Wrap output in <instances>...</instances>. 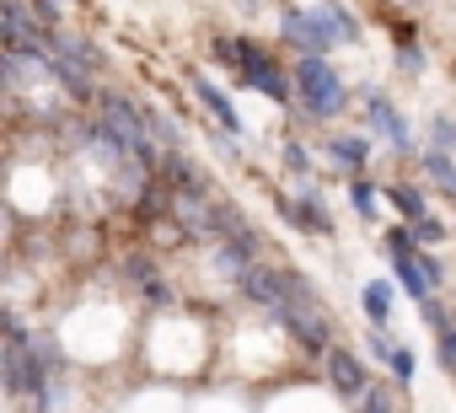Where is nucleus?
<instances>
[{"label":"nucleus","mask_w":456,"mask_h":413,"mask_svg":"<svg viewBox=\"0 0 456 413\" xmlns=\"http://www.w3.org/2000/svg\"><path fill=\"white\" fill-rule=\"evenodd\" d=\"M285 44L296 49V60H322L338 44H360V22L338 0H322L312 12H285Z\"/></svg>","instance_id":"1"},{"label":"nucleus","mask_w":456,"mask_h":413,"mask_svg":"<svg viewBox=\"0 0 456 413\" xmlns=\"http://www.w3.org/2000/svg\"><path fill=\"white\" fill-rule=\"evenodd\" d=\"M328 381H333L344 397H365V392H370V376H365L360 354H354V349H344V344H333V349H328Z\"/></svg>","instance_id":"7"},{"label":"nucleus","mask_w":456,"mask_h":413,"mask_svg":"<svg viewBox=\"0 0 456 413\" xmlns=\"http://www.w3.org/2000/svg\"><path fill=\"white\" fill-rule=\"evenodd\" d=\"M280 322L301 338L306 354H322V360H328V349H333V322H328L322 301H290V306L280 312Z\"/></svg>","instance_id":"5"},{"label":"nucleus","mask_w":456,"mask_h":413,"mask_svg":"<svg viewBox=\"0 0 456 413\" xmlns=\"http://www.w3.org/2000/svg\"><path fill=\"white\" fill-rule=\"evenodd\" d=\"M242 81H248L253 92H264L269 102H280V108H290V102H296V92H290V86H296V76H285V70H280L258 44H242Z\"/></svg>","instance_id":"4"},{"label":"nucleus","mask_w":456,"mask_h":413,"mask_svg":"<svg viewBox=\"0 0 456 413\" xmlns=\"http://www.w3.org/2000/svg\"><path fill=\"white\" fill-rule=\"evenodd\" d=\"M365 102H370V129H376L381 140H392V150H408V124H403V113H397L381 92H370Z\"/></svg>","instance_id":"10"},{"label":"nucleus","mask_w":456,"mask_h":413,"mask_svg":"<svg viewBox=\"0 0 456 413\" xmlns=\"http://www.w3.org/2000/svg\"><path fill=\"white\" fill-rule=\"evenodd\" d=\"M296 86H301V108L312 113V118H338L344 113V102H349V92H344V81H338V70L328 65V60H296Z\"/></svg>","instance_id":"2"},{"label":"nucleus","mask_w":456,"mask_h":413,"mask_svg":"<svg viewBox=\"0 0 456 413\" xmlns=\"http://www.w3.org/2000/svg\"><path fill=\"white\" fill-rule=\"evenodd\" d=\"M354 413H397V397L387 392V386H370L365 397H360V408Z\"/></svg>","instance_id":"21"},{"label":"nucleus","mask_w":456,"mask_h":413,"mask_svg":"<svg viewBox=\"0 0 456 413\" xmlns=\"http://www.w3.org/2000/svg\"><path fill=\"white\" fill-rule=\"evenodd\" d=\"M413 263L424 269V279H429V285H440V279H445V269H440V258H429V253H413Z\"/></svg>","instance_id":"29"},{"label":"nucleus","mask_w":456,"mask_h":413,"mask_svg":"<svg viewBox=\"0 0 456 413\" xmlns=\"http://www.w3.org/2000/svg\"><path fill=\"white\" fill-rule=\"evenodd\" d=\"M419 317H424V322H429V328H435V333H451V322H445V306H440V301H435V296H429V301H424V306H419Z\"/></svg>","instance_id":"24"},{"label":"nucleus","mask_w":456,"mask_h":413,"mask_svg":"<svg viewBox=\"0 0 456 413\" xmlns=\"http://www.w3.org/2000/svg\"><path fill=\"white\" fill-rule=\"evenodd\" d=\"M424 172H429L435 188H445V193L456 198V161H451L445 150H429V156H424Z\"/></svg>","instance_id":"17"},{"label":"nucleus","mask_w":456,"mask_h":413,"mask_svg":"<svg viewBox=\"0 0 456 413\" xmlns=\"http://www.w3.org/2000/svg\"><path fill=\"white\" fill-rule=\"evenodd\" d=\"M151 134H156V140H167V150H183V124H177V118L151 113Z\"/></svg>","instance_id":"19"},{"label":"nucleus","mask_w":456,"mask_h":413,"mask_svg":"<svg viewBox=\"0 0 456 413\" xmlns=\"http://www.w3.org/2000/svg\"><path fill=\"white\" fill-rule=\"evenodd\" d=\"M408 231H413L419 242H440V237H445V226H440V221H419V226H408Z\"/></svg>","instance_id":"30"},{"label":"nucleus","mask_w":456,"mask_h":413,"mask_svg":"<svg viewBox=\"0 0 456 413\" xmlns=\"http://www.w3.org/2000/svg\"><path fill=\"white\" fill-rule=\"evenodd\" d=\"M33 17H38L44 33H54V22H60V0H33Z\"/></svg>","instance_id":"25"},{"label":"nucleus","mask_w":456,"mask_h":413,"mask_svg":"<svg viewBox=\"0 0 456 413\" xmlns=\"http://www.w3.org/2000/svg\"><path fill=\"white\" fill-rule=\"evenodd\" d=\"M209 54H215L225 70H242V38H215V44H209Z\"/></svg>","instance_id":"20"},{"label":"nucleus","mask_w":456,"mask_h":413,"mask_svg":"<svg viewBox=\"0 0 456 413\" xmlns=\"http://www.w3.org/2000/svg\"><path fill=\"white\" fill-rule=\"evenodd\" d=\"M102 124L113 129V140L140 161V166H151V113H140L129 97H102Z\"/></svg>","instance_id":"3"},{"label":"nucleus","mask_w":456,"mask_h":413,"mask_svg":"<svg viewBox=\"0 0 456 413\" xmlns=\"http://www.w3.org/2000/svg\"><path fill=\"white\" fill-rule=\"evenodd\" d=\"M280 210L296 231H312V237H328L333 231V215L322 210V198L317 193H296V198H280Z\"/></svg>","instance_id":"8"},{"label":"nucleus","mask_w":456,"mask_h":413,"mask_svg":"<svg viewBox=\"0 0 456 413\" xmlns=\"http://www.w3.org/2000/svg\"><path fill=\"white\" fill-rule=\"evenodd\" d=\"M413 242H419V237H413V231H403V226H392V231H387L392 258H413Z\"/></svg>","instance_id":"23"},{"label":"nucleus","mask_w":456,"mask_h":413,"mask_svg":"<svg viewBox=\"0 0 456 413\" xmlns=\"http://www.w3.org/2000/svg\"><path fill=\"white\" fill-rule=\"evenodd\" d=\"M392 301H397V296H392V285H387V279H370V285H365V317H370L376 328H387V322H392Z\"/></svg>","instance_id":"13"},{"label":"nucleus","mask_w":456,"mask_h":413,"mask_svg":"<svg viewBox=\"0 0 456 413\" xmlns=\"http://www.w3.org/2000/svg\"><path fill=\"white\" fill-rule=\"evenodd\" d=\"M349 204L360 210V221H376V188H370L365 177H354V182H349Z\"/></svg>","instance_id":"18"},{"label":"nucleus","mask_w":456,"mask_h":413,"mask_svg":"<svg viewBox=\"0 0 456 413\" xmlns=\"http://www.w3.org/2000/svg\"><path fill=\"white\" fill-rule=\"evenodd\" d=\"M237 285H242V296H248V301H258V306H264V312H274V317L290 306V285H285V269H264V263H253V269H248Z\"/></svg>","instance_id":"6"},{"label":"nucleus","mask_w":456,"mask_h":413,"mask_svg":"<svg viewBox=\"0 0 456 413\" xmlns=\"http://www.w3.org/2000/svg\"><path fill=\"white\" fill-rule=\"evenodd\" d=\"M54 54L70 60V65H81V70H97V65H102V49H97L92 38H60V33H54Z\"/></svg>","instance_id":"12"},{"label":"nucleus","mask_w":456,"mask_h":413,"mask_svg":"<svg viewBox=\"0 0 456 413\" xmlns=\"http://www.w3.org/2000/svg\"><path fill=\"white\" fill-rule=\"evenodd\" d=\"M285 161H290V172H296V177H306V172H312V156H306V150H301L296 140L285 145Z\"/></svg>","instance_id":"27"},{"label":"nucleus","mask_w":456,"mask_h":413,"mask_svg":"<svg viewBox=\"0 0 456 413\" xmlns=\"http://www.w3.org/2000/svg\"><path fill=\"white\" fill-rule=\"evenodd\" d=\"M435 150H456V124L451 118H435Z\"/></svg>","instance_id":"28"},{"label":"nucleus","mask_w":456,"mask_h":413,"mask_svg":"<svg viewBox=\"0 0 456 413\" xmlns=\"http://www.w3.org/2000/svg\"><path fill=\"white\" fill-rule=\"evenodd\" d=\"M28 354H33V365H38L44 376H54V370H60V360H65L54 333H38V338H28Z\"/></svg>","instance_id":"15"},{"label":"nucleus","mask_w":456,"mask_h":413,"mask_svg":"<svg viewBox=\"0 0 456 413\" xmlns=\"http://www.w3.org/2000/svg\"><path fill=\"white\" fill-rule=\"evenodd\" d=\"M387 365H392V376H397L403 386L413 381V354H408V349H392V360H387Z\"/></svg>","instance_id":"26"},{"label":"nucleus","mask_w":456,"mask_h":413,"mask_svg":"<svg viewBox=\"0 0 456 413\" xmlns=\"http://www.w3.org/2000/svg\"><path fill=\"white\" fill-rule=\"evenodd\" d=\"M242 6H248V12H258V6H264V0H242Z\"/></svg>","instance_id":"32"},{"label":"nucleus","mask_w":456,"mask_h":413,"mask_svg":"<svg viewBox=\"0 0 456 413\" xmlns=\"http://www.w3.org/2000/svg\"><path fill=\"white\" fill-rule=\"evenodd\" d=\"M387 204H397V210H403V221H408V226L429 221V210H424V198H419V188H408V182H392V188H387Z\"/></svg>","instance_id":"14"},{"label":"nucleus","mask_w":456,"mask_h":413,"mask_svg":"<svg viewBox=\"0 0 456 413\" xmlns=\"http://www.w3.org/2000/svg\"><path fill=\"white\" fill-rule=\"evenodd\" d=\"M440 365H445V370H456V328H451V333H440Z\"/></svg>","instance_id":"31"},{"label":"nucleus","mask_w":456,"mask_h":413,"mask_svg":"<svg viewBox=\"0 0 456 413\" xmlns=\"http://www.w3.org/2000/svg\"><path fill=\"white\" fill-rule=\"evenodd\" d=\"M124 269H129V279H134L140 290H151V285H161V279H156V263H151V258H140V253H134V258H129Z\"/></svg>","instance_id":"22"},{"label":"nucleus","mask_w":456,"mask_h":413,"mask_svg":"<svg viewBox=\"0 0 456 413\" xmlns=\"http://www.w3.org/2000/svg\"><path fill=\"white\" fill-rule=\"evenodd\" d=\"M365 156H370V145H365L360 134H333V161H338V166H354V172H360Z\"/></svg>","instance_id":"16"},{"label":"nucleus","mask_w":456,"mask_h":413,"mask_svg":"<svg viewBox=\"0 0 456 413\" xmlns=\"http://www.w3.org/2000/svg\"><path fill=\"white\" fill-rule=\"evenodd\" d=\"M193 92H199V102L209 108V118H215V124L225 129V140H232V134L242 129V118H237V108H232V97H225V92H220V86H215L209 76H193Z\"/></svg>","instance_id":"9"},{"label":"nucleus","mask_w":456,"mask_h":413,"mask_svg":"<svg viewBox=\"0 0 456 413\" xmlns=\"http://www.w3.org/2000/svg\"><path fill=\"white\" fill-rule=\"evenodd\" d=\"M161 182H172V188H209V182L199 177V166H193L183 150H167V156H161Z\"/></svg>","instance_id":"11"}]
</instances>
